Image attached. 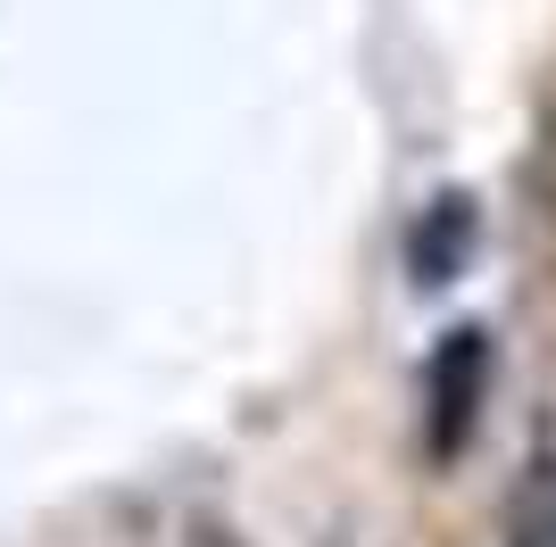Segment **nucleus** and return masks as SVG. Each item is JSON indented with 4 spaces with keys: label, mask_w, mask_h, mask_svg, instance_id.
<instances>
[{
    "label": "nucleus",
    "mask_w": 556,
    "mask_h": 547,
    "mask_svg": "<svg viewBox=\"0 0 556 547\" xmlns=\"http://www.w3.org/2000/svg\"><path fill=\"white\" fill-rule=\"evenodd\" d=\"M482 390H490V341L482 332H448L432 357V456H457L482 423Z\"/></svg>",
    "instance_id": "obj_1"
},
{
    "label": "nucleus",
    "mask_w": 556,
    "mask_h": 547,
    "mask_svg": "<svg viewBox=\"0 0 556 547\" xmlns=\"http://www.w3.org/2000/svg\"><path fill=\"white\" fill-rule=\"evenodd\" d=\"M465 257H473V200L448 191V200H432L416 216V232H407V266H416V282H457Z\"/></svg>",
    "instance_id": "obj_2"
}]
</instances>
